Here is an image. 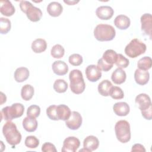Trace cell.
Segmentation results:
<instances>
[{"mask_svg":"<svg viewBox=\"0 0 152 152\" xmlns=\"http://www.w3.org/2000/svg\"><path fill=\"white\" fill-rule=\"evenodd\" d=\"M2 133L7 142L13 147L21 142V135L17 130L16 125L11 121H7L4 125Z\"/></svg>","mask_w":152,"mask_h":152,"instance_id":"6da1fadb","label":"cell"},{"mask_svg":"<svg viewBox=\"0 0 152 152\" xmlns=\"http://www.w3.org/2000/svg\"><path fill=\"white\" fill-rule=\"evenodd\" d=\"M116 31L114 27L109 24H99L94 30V36L99 41H110L114 39Z\"/></svg>","mask_w":152,"mask_h":152,"instance_id":"7a4b0ae2","label":"cell"},{"mask_svg":"<svg viewBox=\"0 0 152 152\" xmlns=\"http://www.w3.org/2000/svg\"><path fill=\"white\" fill-rule=\"evenodd\" d=\"M70 88L72 93L76 94L82 93L86 88V84L83 74L79 69H73L69 74Z\"/></svg>","mask_w":152,"mask_h":152,"instance_id":"3957f363","label":"cell"},{"mask_svg":"<svg viewBox=\"0 0 152 152\" xmlns=\"http://www.w3.org/2000/svg\"><path fill=\"white\" fill-rule=\"evenodd\" d=\"M24 112V106L19 103H13L10 106H6L2 109L1 112V119L7 121L21 117Z\"/></svg>","mask_w":152,"mask_h":152,"instance_id":"277c9868","label":"cell"},{"mask_svg":"<svg viewBox=\"0 0 152 152\" xmlns=\"http://www.w3.org/2000/svg\"><path fill=\"white\" fill-rule=\"evenodd\" d=\"M146 49L147 46L144 42L135 38L126 46L124 51L128 57L135 58L144 53Z\"/></svg>","mask_w":152,"mask_h":152,"instance_id":"5b68a950","label":"cell"},{"mask_svg":"<svg viewBox=\"0 0 152 152\" xmlns=\"http://www.w3.org/2000/svg\"><path fill=\"white\" fill-rule=\"evenodd\" d=\"M116 137L122 143L128 142L131 139V130L129 123L126 120H120L115 125Z\"/></svg>","mask_w":152,"mask_h":152,"instance_id":"8992f818","label":"cell"},{"mask_svg":"<svg viewBox=\"0 0 152 152\" xmlns=\"http://www.w3.org/2000/svg\"><path fill=\"white\" fill-rule=\"evenodd\" d=\"M20 7L21 11L24 12L27 18L33 22L39 21L42 17V12L39 8L36 7L27 1H21Z\"/></svg>","mask_w":152,"mask_h":152,"instance_id":"52a82bcc","label":"cell"},{"mask_svg":"<svg viewBox=\"0 0 152 152\" xmlns=\"http://www.w3.org/2000/svg\"><path fill=\"white\" fill-rule=\"evenodd\" d=\"M80 145V141L75 137H68L64 142L61 151L62 152H75Z\"/></svg>","mask_w":152,"mask_h":152,"instance_id":"ba28073f","label":"cell"},{"mask_svg":"<svg viewBox=\"0 0 152 152\" xmlns=\"http://www.w3.org/2000/svg\"><path fill=\"white\" fill-rule=\"evenodd\" d=\"M83 119L79 112L72 111L69 118L65 121L66 126L70 129L77 130L81 125Z\"/></svg>","mask_w":152,"mask_h":152,"instance_id":"9c48e42d","label":"cell"},{"mask_svg":"<svg viewBox=\"0 0 152 152\" xmlns=\"http://www.w3.org/2000/svg\"><path fill=\"white\" fill-rule=\"evenodd\" d=\"M86 75L87 78L91 82H96L102 77V71L95 65H90L86 68Z\"/></svg>","mask_w":152,"mask_h":152,"instance_id":"30bf717a","label":"cell"},{"mask_svg":"<svg viewBox=\"0 0 152 152\" xmlns=\"http://www.w3.org/2000/svg\"><path fill=\"white\" fill-rule=\"evenodd\" d=\"M141 30L146 34L151 37L152 17L150 13H145L141 17Z\"/></svg>","mask_w":152,"mask_h":152,"instance_id":"8fae6325","label":"cell"},{"mask_svg":"<svg viewBox=\"0 0 152 152\" xmlns=\"http://www.w3.org/2000/svg\"><path fill=\"white\" fill-rule=\"evenodd\" d=\"M114 14L113 8L107 5L100 6L96 10V14L98 18L103 20H107L111 18Z\"/></svg>","mask_w":152,"mask_h":152,"instance_id":"7c38bea8","label":"cell"},{"mask_svg":"<svg viewBox=\"0 0 152 152\" xmlns=\"http://www.w3.org/2000/svg\"><path fill=\"white\" fill-rule=\"evenodd\" d=\"M135 103L138 104L140 110H144L151 106L150 97L145 93H141L137 95L135 99Z\"/></svg>","mask_w":152,"mask_h":152,"instance_id":"4fadbf2b","label":"cell"},{"mask_svg":"<svg viewBox=\"0 0 152 152\" xmlns=\"http://www.w3.org/2000/svg\"><path fill=\"white\" fill-rule=\"evenodd\" d=\"M114 113L119 116H126L130 111L129 106L124 102H119L115 103L113 106Z\"/></svg>","mask_w":152,"mask_h":152,"instance_id":"5bb4252c","label":"cell"},{"mask_svg":"<svg viewBox=\"0 0 152 152\" xmlns=\"http://www.w3.org/2000/svg\"><path fill=\"white\" fill-rule=\"evenodd\" d=\"M150 78V74L147 71L137 69L134 72V79L135 82L141 86L146 84Z\"/></svg>","mask_w":152,"mask_h":152,"instance_id":"9a60e30c","label":"cell"},{"mask_svg":"<svg viewBox=\"0 0 152 152\" xmlns=\"http://www.w3.org/2000/svg\"><path fill=\"white\" fill-rule=\"evenodd\" d=\"M0 12L1 13L7 17L12 15L15 11V7L12 3L8 0H2L0 1Z\"/></svg>","mask_w":152,"mask_h":152,"instance_id":"2e32d148","label":"cell"},{"mask_svg":"<svg viewBox=\"0 0 152 152\" xmlns=\"http://www.w3.org/2000/svg\"><path fill=\"white\" fill-rule=\"evenodd\" d=\"M53 72L58 75H65L68 71V66L62 61H56L52 65Z\"/></svg>","mask_w":152,"mask_h":152,"instance_id":"e0dca14e","label":"cell"},{"mask_svg":"<svg viewBox=\"0 0 152 152\" xmlns=\"http://www.w3.org/2000/svg\"><path fill=\"white\" fill-rule=\"evenodd\" d=\"M99 145L98 138L94 135L87 136L83 141V147L91 152L96 150Z\"/></svg>","mask_w":152,"mask_h":152,"instance_id":"ac0fdd59","label":"cell"},{"mask_svg":"<svg viewBox=\"0 0 152 152\" xmlns=\"http://www.w3.org/2000/svg\"><path fill=\"white\" fill-rule=\"evenodd\" d=\"M131 24L129 18L123 14L116 16L114 20L115 26L120 30H126L128 28Z\"/></svg>","mask_w":152,"mask_h":152,"instance_id":"d6986e66","label":"cell"},{"mask_svg":"<svg viewBox=\"0 0 152 152\" xmlns=\"http://www.w3.org/2000/svg\"><path fill=\"white\" fill-rule=\"evenodd\" d=\"M63 11V7L62 5L56 1L50 2L47 7V11L48 14L53 17L59 16Z\"/></svg>","mask_w":152,"mask_h":152,"instance_id":"ffe728a7","label":"cell"},{"mask_svg":"<svg viewBox=\"0 0 152 152\" xmlns=\"http://www.w3.org/2000/svg\"><path fill=\"white\" fill-rule=\"evenodd\" d=\"M126 78V74L124 70L122 68H116L112 74L111 79L112 81L116 84L124 83Z\"/></svg>","mask_w":152,"mask_h":152,"instance_id":"44dd1931","label":"cell"},{"mask_svg":"<svg viewBox=\"0 0 152 152\" xmlns=\"http://www.w3.org/2000/svg\"><path fill=\"white\" fill-rule=\"evenodd\" d=\"M37 121L34 118L26 116L23 121V126L27 132H34L37 128Z\"/></svg>","mask_w":152,"mask_h":152,"instance_id":"7402d4cb","label":"cell"},{"mask_svg":"<svg viewBox=\"0 0 152 152\" xmlns=\"http://www.w3.org/2000/svg\"><path fill=\"white\" fill-rule=\"evenodd\" d=\"M29 71L26 67H19L14 72V77L15 80L18 83H22L26 81L29 77Z\"/></svg>","mask_w":152,"mask_h":152,"instance_id":"603a6c76","label":"cell"},{"mask_svg":"<svg viewBox=\"0 0 152 152\" xmlns=\"http://www.w3.org/2000/svg\"><path fill=\"white\" fill-rule=\"evenodd\" d=\"M57 116L59 120L66 121L71 115V110L65 104H59L56 106Z\"/></svg>","mask_w":152,"mask_h":152,"instance_id":"cb8c5ba5","label":"cell"},{"mask_svg":"<svg viewBox=\"0 0 152 152\" xmlns=\"http://www.w3.org/2000/svg\"><path fill=\"white\" fill-rule=\"evenodd\" d=\"M113 85L108 80H104L101 81L98 85V91L100 95L103 96H108L110 94Z\"/></svg>","mask_w":152,"mask_h":152,"instance_id":"d4e9b609","label":"cell"},{"mask_svg":"<svg viewBox=\"0 0 152 152\" xmlns=\"http://www.w3.org/2000/svg\"><path fill=\"white\" fill-rule=\"evenodd\" d=\"M47 48V43L45 39H37L31 43V49L36 53H40L44 52Z\"/></svg>","mask_w":152,"mask_h":152,"instance_id":"484cf974","label":"cell"},{"mask_svg":"<svg viewBox=\"0 0 152 152\" xmlns=\"http://www.w3.org/2000/svg\"><path fill=\"white\" fill-rule=\"evenodd\" d=\"M34 93V87L30 84H25L21 90V96L26 101L30 100L33 96Z\"/></svg>","mask_w":152,"mask_h":152,"instance_id":"4316f807","label":"cell"},{"mask_svg":"<svg viewBox=\"0 0 152 152\" xmlns=\"http://www.w3.org/2000/svg\"><path fill=\"white\" fill-rule=\"evenodd\" d=\"M117 53L112 49L106 50L103 54L102 59L107 64L113 65L116 58Z\"/></svg>","mask_w":152,"mask_h":152,"instance_id":"83f0119b","label":"cell"},{"mask_svg":"<svg viewBox=\"0 0 152 152\" xmlns=\"http://www.w3.org/2000/svg\"><path fill=\"white\" fill-rule=\"evenodd\" d=\"M152 66V60L150 56H144L139 59L137 62L138 69L147 71L151 68Z\"/></svg>","mask_w":152,"mask_h":152,"instance_id":"f1b7e54d","label":"cell"},{"mask_svg":"<svg viewBox=\"0 0 152 152\" xmlns=\"http://www.w3.org/2000/svg\"><path fill=\"white\" fill-rule=\"evenodd\" d=\"M53 89L59 93H65L68 89V83L64 80L58 79L53 83Z\"/></svg>","mask_w":152,"mask_h":152,"instance_id":"f546056e","label":"cell"},{"mask_svg":"<svg viewBox=\"0 0 152 152\" xmlns=\"http://www.w3.org/2000/svg\"><path fill=\"white\" fill-rule=\"evenodd\" d=\"M65 49L62 46L59 44L55 45L50 50L51 56L54 58L59 59L64 56Z\"/></svg>","mask_w":152,"mask_h":152,"instance_id":"4dcf8cb0","label":"cell"},{"mask_svg":"<svg viewBox=\"0 0 152 152\" xmlns=\"http://www.w3.org/2000/svg\"><path fill=\"white\" fill-rule=\"evenodd\" d=\"M11 23L8 18L1 17L0 18V31L2 34H5L11 30Z\"/></svg>","mask_w":152,"mask_h":152,"instance_id":"1f68e13d","label":"cell"},{"mask_svg":"<svg viewBox=\"0 0 152 152\" xmlns=\"http://www.w3.org/2000/svg\"><path fill=\"white\" fill-rule=\"evenodd\" d=\"M24 144L28 148H36L39 145V140L35 136L29 135L26 138Z\"/></svg>","mask_w":152,"mask_h":152,"instance_id":"d6a6232c","label":"cell"},{"mask_svg":"<svg viewBox=\"0 0 152 152\" xmlns=\"http://www.w3.org/2000/svg\"><path fill=\"white\" fill-rule=\"evenodd\" d=\"M115 64L116 65L120 68H126L129 64V61L128 59H127L126 57H125L123 55L119 53H117L116 58L115 60Z\"/></svg>","mask_w":152,"mask_h":152,"instance_id":"836d02e7","label":"cell"},{"mask_svg":"<svg viewBox=\"0 0 152 152\" xmlns=\"http://www.w3.org/2000/svg\"><path fill=\"white\" fill-rule=\"evenodd\" d=\"M109 96L115 100L122 99L124 97V93L123 90L118 86H113L111 88Z\"/></svg>","mask_w":152,"mask_h":152,"instance_id":"e575fe53","label":"cell"},{"mask_svg":"<svg viewBox=\"0 0 152 152\" xmlns=\"http://www.w3.org/2000/svg\"><path fill=\"white\" fill-rule=\"evenodd\" d=\"M40 108L39 106L36 104L30 106L27 110V116L34 118L38 117L40 115Z\"/></svg>","mask_w":152,"mask_h":152,"instance_id":"d590c367","label":"cell"},{"mask_svg":"<svg viewBox=\"0 0 152 152\" xmlns=\"http://www.w3.org/2000/svg\"><path fill=\"white\" fill-rule=\"evenodd\" d=\"M68 61L70 64L73 66H79L80 65L83 61V59L81 55L78 53L72 54L69 56Z\"/></svg>","mask_w":152,"mask_h":152,"instance_id":"8d00e7d4","label":"cell"},{"mask_svg":"<svg viewBox=\"0 0 152 152\" xmlns=\"http://www.w3.org/2000/svg\"><path fill=\"white\" fill-rule=\"evenodd\" d=\"M56 105H50L46 109V114L48 118L53 121H58L57 116Z\"/></svg>","mask_w":152,"mask_h":152,"instance_id":"74e56055","label":"cell"},{"mask_svg":"<svg viewBox=\"0 0 152 152\" xmlns=\"http://www.w3.org/2000/svg\"><path fill=\"white\" fill-rule=\"evenodd\" d=\"M98 68L102 71H105V72H107L109 70H110L112 67H113V65H109L107 64H106L103 59L102 58H100L98 61H97V65Z\"/></svg>","mask_w":152,"mask_h":152,"instance_id":"f35d334b","label":"cell"},{"mask_svg":"<svg viewBox=\"0 0 152 152\" xmlns=\"http://www.w3.org/2000/svg\"><path fill=\"white\" fill-rule=\"evenodd\" d=\"M42 151L43 152H48V151L56 152L57 150H56L55 146L53 144H52L49 142H45L42 145Z\"/></svg>","mask_w":152,"mask_h":152,"instance_id":"ab89813d","label":"cell"},{"mask_svg":"<svg viewBox=\"0 0 152 152\" xmlns=\"http://www.w3.org/2000/svg\"><path fill=\"white\" fill-rule=\"evenodd\" d=\"M142 116L147 120H151L152 118V106H150L148 109L141 110Z\"/></svg>","mask_w":152,"mask_h":152,"instance_id":"60d3db41","label":"cell"},{"mask_svg":"<svg viewBox=\"0 0 152 152\" xmlns=\"http://www.w3.org/2000/svg\"><path fill=\"white\" fill-rule=\"evenodd\" d=\"M131 151H145L144 147L141 144H135L132 147Z\"/></svg>","mask_w":152,"mask_h":152,"instance_id":"b9f144b4","label":"cell"},{"mask_svg":"<svg viewBox=\"0 0 152 152\" xmlns=\"http://www.w3.org/2000/svg\"><path fill=\"white\" fill-rule=\"evenodd\" d=\"M64 2L69 5H73L79 2V1H64Z\"/></svg>","mask_w":152,"mask_h":152,"instance_id":"7bdbcfd3","label":"cell"},{"mask_svg":"<svg viewBox=\"0 0 152 152\" xmlns=\"http://www.w3.org/2000/svg\"><path fill=\"white\" fill-rule=\"evenodd\" d=\"M1 104H2L4 103H5L6 102L7 97H6L5 94H4L2 92H1Z\"/></svg>","mask_w":152,"mask_h":152,"instance_id":"ee69618b","label":"cell"}]
</instances>
